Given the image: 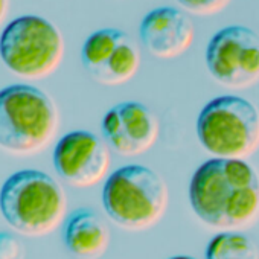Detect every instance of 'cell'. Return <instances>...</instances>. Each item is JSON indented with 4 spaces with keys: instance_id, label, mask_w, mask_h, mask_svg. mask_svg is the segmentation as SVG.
<instances>
[{
    "instance_id": "cell-8",
    "label": "cell",
    "mask_w": 259,
    "mask_h": 259,
    "mask_svg": "<svg viewBox=\"0 0 259 259\" xmlns=\"http://www.w3.org/2000/svg\"><path fill=\"white\" fill-rule=\"evenodd\" d=\"M87 73L104 85H120L136 76L141 51L133 37L122 29L104 28L87 37L81 49Z\"/></svg>"
},
{
    "instance_id": "cell-15",
    "label": "cell",
    "mask_w": 259,
    "mask_h": 259,
    "mask_svg": "<svg viewBox=\"0 0 259 259\" xmlns=\"http://www.w3.org/2000/svg\"><path fill=\"white\" fill-rule=\"evenodd\" d=\"M0 259H25V247L14 235L0 232Z\"/></svg>"
},
{
    "instance_id": "cell-17",
    "label": "cell",
    "mask_w": 259,
    "mask_h": 259,
    "mask_svg": "<svg viewBox=\"0 0 259 259\" xmlns=\"http://www.w3.org/2000/svg\"><path fill=\"white\" fill-rule=\"evenodd\" d=\"M169 259H195V257H192V256H174V257H169Z\"/></svg>"
},
{
    "instance_id": "cell-16",
    "label": "cell",
    "mask_w": 259,
    "mask_h": 259,
    "mask_svg": "<svg viewBox=\"0 0 259 259\" xmlns=\"http://www.w3.org/2000/svg\"><path fill=\"white\" fill-rule=\"evenodd\" d=\"M8 8H10V0H0V23L5 20Z\"/></svg>"
},
{
    "instance_id": "cell-10",
    "label": "cell",
    "mask_w": 259,
    "mask_h": 259,
    "mask_svg": "<svg viewBox=\"0 0 259 259\" xmlns=\"http://www.w3.org/2000/svg\"><path fill=\"white\" fill-rule=\"evenodd\" d=\"M101 130L110 150L123 157H135L153 148L160 135V123L147 105L126 101L105 113Z\"/></svg>"
},
{
    "instance_id": "cell-6",
    "label": "cell",
    "mask_w": 259,
    "mask_h": 259,
    "mask_svg": "<svg viewBox=\"0 0 259 259\" xmlns=\"http://www.w3.org/2000/svg\"><path fill=\"white\" fill-rule=\"evenodd\" d=\"M63 57L64 38L45 17H17L0 35V58L14 75L25 79L51 76L60 67Z\"/></svg>"
},
{
    "instance_id": "cell-4",
    "label": "cell",
    "mask_w": 259,
    "mask_h": 259,
    "mask_svg": "<svg viewBox=\"0 0 259 259\" xmlns=\"http://www.w3.org/2000/svg\"><path fill=\"white\" fill-rule=\"evenodd\" d=\"M108 218L126 230H145L157 224L169 204L165 180L151 168L126 165L116 169L102 189Z\"/></svg>"
},
{
    "instance_id": "cell-9",
    "label": "cell",
    "mask_w": 259,
    "mask_h": 259,
    "mask_svg": "<svg viewBox=\"0 0 259 259\" xmlns=\"http://www.w3.org/2000/svg\"><path fill=\"white\" fill-rule=\"evenodd\" d=\"M52 159L57 174L66 183L75 188H92L108 172L110 148L96 135L78 130L58 141Z\"/></svg>"
},
{
    "instance_id": "cell-3",
    "label": "cell",
    "mask_w": 259,
    "mask_h": 259,
    "mask_svg": "<svg viewBox=\"0 0 259 259\" xmlns=\"http://www.w3.org/2000/svg\"><path fill=\"white\" fill-rule=\"evenodd\" d=\"M60 114L54 99L29 84L0 90V148L11 154L31 156L55 138Z\"/></svg>"
},
{
    "instance_id": "cell-12",
    "label": "cell",
    "mask_w": 259,
    "mask_h": 259,
    "mask_svg": "<svg viewBox=\"0 0 259 259\" xmlns=\"http://www.w3.org/2000/svg\"><path fill=\"white\" fill-rule=\"evenodd\" d=\"M66 248L78 259H99L108 250L111 232L104 218L89 207L76 209L66 221Z\"/></svg>"
},
{
    "instance_id": "cell-2",
    "label": "cell",
    "mask_w": 259,
    "mask_h": 259,
    "mask_svg": "<svg viewBox=\"0 0 259 259\" xmlns=\"http://www.w3.org/2000/svg\"><path fill=\"white\" fill-rule=\"evenodd\" d=\"M0 212L19 233L45 236L57 230L66 218V192L49 174L22 169L2 185Z\"/></svg>"
},
{
    "instance_id": "cell-14",
    "label": "cell",
    "mask_w": 259,
    "mask_h": 259,
    "mask_svg": "<svg viewBox=\"0 0 259 259\" xmlns=\"http://www.w3.org/2000/svg\"><path fill=\"white\" fill-rule=\"evenodd\" d=\"M177 2L192 14L212 16L223 11L230 4V0H177Z\"/></svg>"
},
{
    "instance_id": "cell-13",
    "label": "cell",
    "mask_w": 259,
    "mask_h": 259,
    "mask_svg": "<svg viewBox=\"0 0 259 259\" xmlns=\"http://www.w3.org/2000/svg\"><path fill=\"white\" fill-rule=\"evenodd\" d=\"M206 259H259V248L247 235L224 230L207 244Z\"/></svg>"
},
{
    "instance_id": "cell-1",
    "label": "cell",
    "mask_w": 259,
    "mask_h": 259,
    "mask_svg": "<svg viewBox=\"0 0 259 259\" xmlns=\"http://www.w3.org/2000/svg\"><path fill=\"white\" fill-rule=\"evenodd\" d=\"M189 203L212 229H242L259 215V176L245 160L209 159L191 179Z\"/></svg>"
},
{
    "instance_id": "cell-5",
    "label": "cell",
    "mask_w": 259,
    "mask_h": 259,
    "mask_svg": "<svg viewBox=\"0 0 259 259\" xmlns=\"http://www.w3.org/2000/svg\"><path fill=\"white\" fill-rule=\"evenodd\" d=\"M201 147L218 159H247L259 148V111L235 95L209 101L197 117Z\"/></svg>"
},
{
    "instance_id": "cell-11",
    "label": "cell",
    "mask_w": 259,
    "mask_h": 259,
    "mask_svg": "<svg viewBox=\"0 0 259 259\" xmlns=\"http://www.w3.org/2000/svg\"><path fill=\"white\" fill-rule=\"evenodd\" d=\"M144 48L154 57L169 60L183 55L192 45L195 28L186 13L171 7L150 11L139 28Z\"/></svg>"
},
{
    "instance_id": "cell-7",
    "label": "cell",
    "mask_w": 259,
    "mask_h": 259,
    "mask_svg": "<svg viewBox=\"0 0 259 259\" xmlns=\"http://www.w3.org/2000/svg\"><path fill=\"white\" fill-rule=\"evenodd\" d=\"M206 67L224 87L242 90L259 81V34L241 25L220 29L206 48Z\"/></svg>"
}]
</instances>
